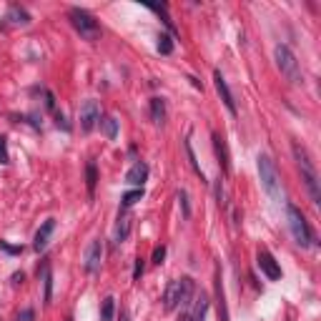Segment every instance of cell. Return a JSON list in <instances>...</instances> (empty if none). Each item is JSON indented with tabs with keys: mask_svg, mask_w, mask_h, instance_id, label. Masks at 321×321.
I'll list each match as a JSON object with an SVG mask.
<instances>
[{
	"mask_svg": "<svg viewBox=\"0 0 321 321\" xmlns=\"http://www.w3.org/2000/svg\"><path fill=\"white\" fill-rule=\"evenodd\" d=\"M86 178H88V193L93 196L95 193V183H98V168H95V163H88L86 166Z\"/></svg>",
	"mask_w": 321,
	"mask_h": 321,
	"instance_id": "obj_23",
	"label": "cell"
},
{
	"mask_svg": "<svg viewBox=\"0 0 321 321\" xmlns=\"http://www.w3.org/2000/svg\"><path fill=\"white\" fill-rule=\"evenodd\" d=\"M68 18H70V26L81 33V38H86V40H98L101 38V26H98V20L83 10V8H70L68 10Z\"/></svg>",
	"mask_w": 321,
	"mask_h": 321,
	"instance_id": "obj_6",
	"label": "cell"
},
{
	"mask_svg": "<svg viewBox=\"0 0 321 321\" xmlns=\"http://www.w3.org/2000/svg\"><path fill=\"white\" fill-rule=\"evenodd\" d=\"M151 118L156 126L166 123V101L163 98H151Z\"/></svg>",
	"mask_w": 321,
	"mask_h": 321,
	"instance_id": "obj_16",
	"label": "cell"
},
{
	"mask_svg": "<svg viewBox=\"0 0 321 321\" xmlns=\"http://www.w3.org/2000/svg\"><path fill=\"white\" fill-rule=\"evenodd\" d=\"M213 86H216V93L221 95V101L226 103L229 113H234V116H236V101H234V93H231V88L226 86V81H224L221 70H213Z\"/></svg>",
	"mask_w": 321,
	"mask_h": 321,
	"instance_id": "obj_9",
	"label": "cell"
},
{
	"mask_svg": "<svg viewBox=\"0 0 321 321\" xmlns=\"http://www.w3.org/2000/svg\"><path fill=\"white\" fill-rule=\"evenodd\" d=\"M293 158H296V163H299V171H301V181L306 183L311 201L319 206V204H321V191H319V176H316V168H314V161L309 158L306 148L299 146V143L293 146Z\"/></svg>",
	"mask_w": 321,
	"mask_h": 321,
	"instance_id": "obj_2",
	"label": "cell"
},
{
	"mask_svg": "<svg viewBox=\"0 0 321 321\" xmlns=\"http://www.w3.org/2000/svg\"><path fill=\"white\" fill-rule=\"evenodd\" d=\"M98 126H101V131L106 133V138H111V141H113V138L118 136V120H116V118H111V116L101 118V120H98Z\"/></svg>",
	"mask_w": 321,
	"mask_h": 321,
	"instance_id": "obj_19",
	"label": "cell"
},
{
	"mask_svg": "<svg viewBox=\"0 0 321 321\" xmlns=\"http://www.w3.org/2000/svg\"><path fill=\"white\" fill-rule=\"evenodd\" d=\"M10 161V156H8V141H5V136H0V163L5 166Z\"/></svg>",
	"mask_w": 321,
	"mask_h": 321,
	"instance_id": "obj_27",
	"label": "cell"
},
{
	"mask_svg": "<svg viewBox=\"0 0 321 321\" xmlns=\"http://www.w3.org/2000/svg\"><path fill=\"white\" fill-rule=\"evenodd\" d=\"M146 178H148V166L143 161H136V163L131 166V171L126 174V181H128L131 186H136V188H143Z\"/></svg>",
	"mask_w": 321,
	"mask_h": 321,
	"instance_id": "obj_12",
	"label": "cell"
},
{
	"mask_svg": "<svg viewBox=\"0 0 321 321\" xmlns=\"http://www.w3.org/2000/svg\"><path fill=\"white\" fill-rule=\"evenodd\" d=\"M183 151H186V156H188V163H191L193 174L201 176V181H204V171H201V166H199V161H196V153H193V146H191L188 138H183Z\"/></svg>",
	"mask_w": 321,
	"mask_h": 321,
	"instance_id": "obj_22",
	"label": "cell"
},
{
	"mask_svg": "<svg viewBox=\"0 0 321 321\" xmlns=\"http://www.w3.org/2000/svg\"><path fill=\"white\" fill-rule=\"evenodd\" d=\"M211 141H213V151H216V158H218V163H221L224 174H231V158H229L226 141H224L218 133H213V136H211Z\"/></svg>",
	"mask_w": 321,
	"mask_h": 321,
	"instance_id": "obj_11",
	"label": "cell"
},
{
	"mask_svg": "<svg viewBox=\"0 0 321 321\" xmlns=\"http://www.w3.org/2000/svg\"><path fill=\"white\" fill-rule=\"evenodd\" d=\"M216 306H218V321H229V309H226V296H224L221 271H216Z\"/></svg>",
	"mask_w": 321,
	"mask_h": 321,
	"instance_id": "obj_14",
	"label": "cell"
},
{
	"mask_svg": "<svg viewBox=\"0 0 321 321\" xmlns=\"http://www.w3.org/2000/svg\"><path fill=\"white\" fill-rule=\"evenodd\" d=\"M259 268H261L263 274L271 279V281H279L281 279V266L276 263V259L266 251V249H261L259 251Z\"/></svg>",
	"mask_w": 321,
	"mask_h": 321,
	"instance_id": "obj_10",
	"label": "cell"
},
{
	"mask_svg": "<svg viewBox=\"0 0 321 321\" xmlns=\"http://www.w3.org/2000/svg\"><path fill=\"white\" fill-rule=\"evenodd\" d=\"M274 60H276V68L281 70V76H284L291 86H299V83L304 81L301 65H299V60H296V56H293V51L289 45L279 43V45L274 48Z\"/></svg>",
	"mask_w": 321,
	"mask_h": 321,
	"instance_id": "obj_3",
	"label": "cell"
},
{
	"mask_svg": "<svg viewBox=\"0 0 321 321\" xmlns=\"http://www.w3.org/2000/svg\"><path fill=\"white\" fill-rule=\"evenodd\" d=\"M65 321H73V319H65Z\"/></svg>",
	"mask_w": 321,
	"mask_h": 321,
	"instance_id": "obj_35",
	"label": "cell"
},
{
	"mask_svg": "<svg viewBox=\"0 0 321 321\" xmlns=\"http://www.w3.org/2000/svg\"><path fill=\"white\" fill-rule=\"evenodd\" d=\"M158 53H163V56H171V53H174V40H171V35H161V38H158Z\"/></svg>",
	"mask_w": 321,
	"mask_h": 321,
	"instance_id": "obj_25",
	"label": "cell"
},
{
	"mask_svg": "<svg viewBox=\"0 0 321 321\" xmlns=\"http://www.w3.org/2000/svg\"><path fill=\"white\" fill-rule=\"evenodd\" d=\"M38 276L43 279V289H45L43 301H45V304H51V299H53V276H51V266H48V263H43V268L38 271Z\"/></svg>",
	"mask_w": 321,
	"mask_h": 321,
	"instance_id": "obj_17",
	"label": "cell"
},
{
	"mask_svg": "<svg viewBox=\"0 0 321 321\" xmlns=\"http://www.w3.org/2000/svg\"><path fill=\"white\" fill-rule=\"evenodd\" d=\"M256 161H259V176H261L263 191H266L274 201H281V199H284V191H281V178H279V171H276L274 161H271L266 153H261Z\"/></svg>",
	"mask_w": 321,
	"mask_h": 321,
	"instance_id": "obj_4",
	"label": "cell"
},
{
	"mask_svg": "<svg viewBox=\"0 0 321 321\" xmlns=\"http://www.w3.org/2000/svg\"><path fill=\"white\" fill-rule=\"evenodd\" d=\"M113 314H116V299L106 296L101 304V321H113Z\"/></svg>",
	"mask_w": 321,
	"mask_h": 321,
	"instance_id": "obj_21",
	"label": "cell"
},
{
	"mask_svg": "<svg viewBox=\"0 0 321 321\" xmlns=\"http://www.w3.org/2000/svg\"><path fill=\"white\" fill-rule=\"evenodd\" d=\"M128 234H131V218L123 213V216H118V224H116V229H113V241L123 243L128 238Z\"/></svg>",
	"mask_w": 321,
	"mask_h": 321,
	"instance_id": "obj_18",
	"label": "cell"
},
{
	"mask_svg": "<svg viewBox=\"0 0 321 321\" xmlns=\"http://www.w3.org/2000/svg\"><path fill=\"white\" fill-rule=\"evenodd\" d=\"M143 276V259H136V266H133V281H138Z\"/></svg>",
	"mask_w": 321,
	"mask_h": 321,
	"instance_id": "obj_32",
	"label": "cell"
},
{
	"mask_svg": "<svg viewBox=\"0 0 321 321\" xmlns=\"http://www.w3.org/2000/svg\"><path fill=\"white\" fill-rule=\"evenodd\" d=\"M166 259V246H156L153 249V263H163Z\"/></svg>",
	"mask_w": 321,
	"mask_h": 321,
	"instance_id": "obj_29",
	"label": "cell"
},
{
	"mask_svg": "<svg viewBox=\"0 0 321 321\" xmlns=\"http://www.w3.org/2000/svg\"><path fill=\"white\" fill-rule=\"evenodd\" d=\"M141 199H143V188H133V191L123 193V201H120V204L126 206V208H131V206L136 204V201H141Z\"/></svg>",
	"mask_w": 321,
	"mask_h": 321,
	"instance_id": "obj_24",
	"label": "cell"
},
{
	"mask_svg": "<svg viewBox=\"0 0 321 321\" xmlns=\"http://www.w3.org/2000/svg\"><path fill=\"white\" fill-rule=\"evenodd\" d=\"M213 193H216V201H218V206L224 208V206H226V191H224V183H221V178L216 181V186H213Z\"/></svg>",
	"mask_w": 321,
	"mask_h": 321,
	"instance_id": "obj_26",
	"label": "cell"
},
{
	"mask_svg": "<svg viewBox=\"0 0 321 321\" xmlns=\"http://www.w3.org/2000/svg\"><path fill=\"white\" fill-rule=\"evenodd\" d=\"M33 316H35L33 309H23V311L18 314V321H33Z\"/></svg>",
	"mask_w": 321,
	"mask_h": 321,
	"instance_id": "obj_33",
	"label": "cell"
},
{
	"mask_svg": "<svg viewBox=\"0 0 321 321\" xmlns=\"http://www.w3.org/2000/svg\"><path fill=\"white\" fill-rule=\"evenodd\" d=\"M43 95H45V108H48V111H56V95H53L51 90H43Z\"/></svg>",
	"mask_w": 321,
	"mask_h": 321,
	"instance_id": "obj_30",
	"label": "cell"
},
{
	"mask_svg": "<svg viewBox=\"0 0 321 321\" xmlns=\"http://www.w3.org/2000/svg\"><path fill=\"white\" fill-rule=\"evenodd\" d=\"M208 296L201 293L196 301H193V309H191V314H188V321H206V314H208Z\"/></svg>",
	"mask_w": 321,
	"mask_h": 321,
	"instance_id": "obj_15",
	"label": "cell"
},
{
	"mask_svg": "<svg viewBox=\"0 0 321 321\" xmlns=\"http://www.w3.org/2000/svg\"><path fill=\"white\" fill-rule=\"evenodd\" d=\"M286 216H289V229H291L293 234V241L299 243V246H311L316 238H314V231H311V226L306 224V218H304V213H301V208L299 206L289 204L286 206Z\"/></svg>",
	"mask_w": 321,
	"mask_h": 321,
	"instance_id": "obj_5",
	"label": "cell"
},
{
	"mask_svg": "<svg viewBox=\"0 0 321 321\" xmlns=\"http://www.w3.org/2000/svg\"><path fill=\"white\" fill-rule=\"evenodd\" d=\"M0 249L8 251V254H23V246H10L8 241H0Z\"/></svg>",
	"mask_w": 321,
	"mask_h": 321,
	"instance_id": "obj_31",
	"label": "cell"
},
{
	"mask_svg": "<svg viewBox=\"0 0 321 321\" xmlns=\"http://www.w3.org/2000/svg\"><path fill=\"white\" fill-rule=\"evenodd\" d=\"M101 103L98 101H86L83 106H81V131L83 133H90L95 126H98V120H101Z\"/></svg>",
	"mask_w": 321,
	"mask_h": 321,
	"instance_id": "obj_7",
	"label": "cell"
},
{
	"mask_svg": "<svg viewBox=\"0 0 321 321\" xmlns=\"http://www.w3.org/2000/svg\"><path fill=\"white\" fill-rule=\"evenodd\" d=\"M120 321H128V314H120Z\"/></svg>",
	"mask_w": 321,
	"mask_h": 321,
	"instance_id": "obj_34",
	"label": "cell"
},
{
	"mask_svg": "<svg viewBox=\"0 0 321 321\" xmlns=\"http://www.w3.org/2000/svg\"><path fill=\"white\" fill-rule=\"evenodd\" d=\"M101 261H103V241L101 238H95V241H90L86 249V256H83V266H86V271H98L101 268Z\"/></svg>",
	"mask_w": 321,
	"mask_h": 321,
	"instance_id": "obj_8",
	"label": "cell"
},
{
	"mask_svg": "<svg viewBox=\"0 0 321 321\" xmlns=\"http://www.w3.org/2000/svg\"><path fill=\"white\" fill-rule=\"evenodd\" d=\"M178 201H181V206H183V216L188 218V216H191V204H188V193H186V191H181V193H178Z\"/></svg>",
	"mask_w": 321,
	"mask_h": 321,
	"instance_id": "obj_28",
	"label": "cell"
},
{
	"mask_svg": "<svg viewBox=\"0 0 321 321\" xmlns=\"http://www.w3.org/2000/svg\"><path fill=\"white\" fill-rule=\"evenodd\" d=\"M56 231V221L53 218H48L40 229H38V234H35V241H33V249L35 251H43L45 246H48V238H51V234Z\"/></svg>",
	"mask_w": 321,
	"mask_h": 321,
	"instance_id": "obj_13",
	"label": "cell"
},
{
	"mask_svg": "<svg viewBox=\"0 0 321 321\" xmlns=\"http://www.w3.org/2000/svg\"><path fill=\"white\" fill-rule=\"evenodd\" d=\"M193 293H196V284L191 276H183V279H176L166 286L163 291V309L166 311H174V309H188V304L193 301Z\"/></svg>",
	"mask_w": 321,
	"mask_h": 321,
	"instance_id": "obj_1",
	"label": "cell"
},
{
	"mask_svg": "<svg viewBox=\"0 0 321 321\" xmlns=\"http://www.w3.org/2000/svg\"><path fill=\"white\" fill-rule=\"evenodd\" d=\"M8 18H10L15 26H28V23H30V15L23 10V8H18V5H10V10H8Z\"/></svg>",
	"mask_w": 321,
	"mask_h": 321,
	"instance_id": "obj_20",
	"label": "cell"
}]
</instances>
